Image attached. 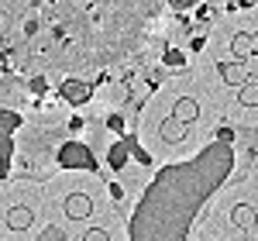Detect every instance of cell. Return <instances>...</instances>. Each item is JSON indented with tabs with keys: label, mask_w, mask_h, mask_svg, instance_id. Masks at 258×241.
<instances>
[{
	"label": "cell",
	"mask_w": 258,
	"mask_h": 241,
	"mask_svg": "<svg viewBox=\"0 0 258 241\" xmlns=\"http://www.w3.org/2000/svg\"><path fill=\"white\" fill-rule=\"evenodd\" d=\"M66 214H69L73 221H86V217L93 214V200H90L86 193H69V197H66Z\"/></svg>",
	"instance_id": "1"
},
{
	"label": "cell",
	"mask_w": 258,
	"mask_h": 241,
	"mask_svg": "<svg viewBox=\"0 0 258 241\" xmlns=\"http://www.w3.org/2000/svg\"><path fill=\"white\" fill-rule=\"evenodd\" d=\"M31 221H35V210L31 207H11L7 210V227L11 231H24V227H31Z\"/></svg>",
	"instance_id": "2"
},
{
	"label": "cell",
	"mask_w": 258,
	"mask_h": 241,
	"mask_svg": "<svg viewBox=\"0 0 258 241\" xmlns=\"http://www.w3.org/2000/svg\"><path fill=\"white\" fill-rule=\"evenodd\" d=\"M220 76H224V83H231V86H238V90L251 80L248 69H244V62H227V66H220Z\"/></svg>",
	"instance_id": "3"
},
{
	"label": "cell",
	"mask_w": 258,
	"mask_h": 241,
	"mask_svg": "<svg viewBox=\"0 0 258 241\" xmlns=\"http://www.w3.org/2000/svg\"><path fill=\"white\" fill-rule=\"evenodd\" d=\"M172 117L179 120V124H189V120L200 117V103L193 100V97H182V100H176V110H172Z\"/></svg>",
	"instance_id": "4"
},
{
	"label": "cell",
	"mask_w": 258,
	"mask_h": 241,
	"mask_svg": "<svg viewBox=\"0 0 258 241\" xmlns=\"http://www.w3.org/2000/svg\"><path fill=\"white\" fill-rule=\"evenodd\" d=\"M162 141H182V135H186V124H179L176 117H165L162 120Z\"/></svg>",
	"instance_id": "5"
},
{
	"label": "cell",
	"mask_w": 258,
	"mask_h": 241,
	"mask_svg": "<svg viewBox=\"0 0 258 241\" xmlns=\"http://www.w3.org/2000/svg\"><path fill=\"white\" fill-rule=\"evenodd\" d=\"M238 103H244V107H258V80H248L238 90Z\"/></svg>",
	"instance_id": "6"
},
{
	"label": "cell",
	"mask_w": 258,
	"mask_h": 241,
	"mask_svg": "<svg viewBox=\"0 0 258 241\" xmlns=\"http://www.w3.org/2000/svg\"><path fill=\"white\" fill-rule=\"evenodd\" d=\"M231 48H234V55H238V59H248V55H251V48H255V45H251V35H248V31L234 35Z\"/></svg>",
	"instance_id": "7"
},
{
	"label": "cell",
	"mask_w": 258,
	"mask_h": 241,
	"mask_svg": "<svg viewBox=\"0 0 258 241\" xmlns=\"http://www.w3.org/2000/svg\"><path fill=\"white\" fill-rule=\"evenodd\" d=\"M231 221L238 224V227H244V231H251L255 214H251V207H244V203H241V207H234V210H231Z\"/></svg>",
	"instance_id": "8"
},
{
	"label": "cell",
	"mask_w": 258,
	"mask_h": 241,
	"mask_svg": "<svg viewBox=\"0 0 258 241\" xmlns=\"http://www.w3.org/2000/svg\"><path fill=\"white\" fill-rule=\"evenodd\" d=\"M66 162H86V165H90V152H83V148H66Z\"/></svg>",
	"instance_id": "9"
},
{
	"label": "cell",
	"mask_w": 258,
	"mask_h": 241,
	"mask_svg": "<svg viewBox=\"0 0 258 241\" xmlns=\"http://www.w3.org/2000/svg\"><path fill=\"white\" fill-rule=\"evenodd\" d=\"M62 90H66L69 97H86V86H80V83H66Z\"/></svg>",
	"instance_id": "10"
},
{
	"label": "cell",
	"mask_w": 258,
	"mask_h": 241,
	"mask_svg": "<svg viewBox=\"0 0 258 241\" xmlns=\"http://www.w3.org/2000/svg\"><path fill=\"white\" fill-rule=\"evenodd\" d=\"M83 241H110V234L100 231V227H93V231H86V238H83Z\"/></svg>",
	"instance_id": "11"
},
{
	"label": "cell",
	"mask_w": 258,
	"mask_h": 241,
	"mask_svg": "<svg viewBox=\"0 0 258 241\" xmlns=\"http://www.w3.org/2000/svg\"><path fill=\"white\" fill-rule=\"evenodd\" d=\"M110 165H124V145L110 148Z\"/></svg>",
	"instance_id": "12"
},
{
	"label": "cell",
	"mask_w": 258,
	"mask_h": 241,
	"mask_svg": "<svg viewBox=\"0 0 258 241\" xmlns=\"http://www.w3.org/2000/svg\"><path fill=\"white\" fill-rule=\"evenodd\" d=\"M220 241H227V238H220Z\"/></svg>",
	"instance_id": "13"
}]
</instances>
